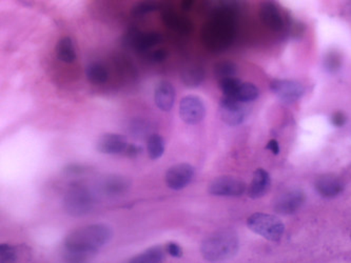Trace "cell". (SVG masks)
Masks as SVG:
<instances>
[{"label":"cell","instance_id":"cell-1","mask_svg":"<svg viewBox=\"0 0 351 263\" xmlns=\"http://www.w3.org/2000/svg\"><path fill=\"white\" fill-rule=\"evenodd\" d=\"M240 249V239L232 229H221L211 234L201 245L202 256L209 262H221L234 257Z\"/></svg>","mask_w":351,"mask_h":263},{"label":"cell","instance_id":"cell-33","mask_svg":"<svg viewBox=\"0 0 351 263\" xmlns=\"http://www.w3.org/2000/svg\"><path fill=\"white\" fill-rule=\"evenodd\" d=\"M167 53L164 50H156L153 51L150 55H149V60L153 62H162L166 60Z\"/></svg>","mask_w":351,"mask_h":263},{"label":"cell","instance_id":"cell-3","mask_svg":"<svg viewBox=\"0 0 351 263\" xmlns=\"http://www.w3.org/2000/svg\"><path fill=\"white\" fill-rule=\"evenodd\" d=\"M94 205V196L87 186L72 184L64 197V209L74 217L86 215Z\"/></svg>","mask_w":351,"mask_h":263},{"label":"cell","instance_id":"cell-25","mask_svg":"<svg viewBox=\"0 0 351 263\" xmlns=\"http://www.w3.org/2000/svg\"><path fill=\"white\" fill-rule=\"evenodd\" d=\"M97 253L86 252V251L64 249V260L66 263H90Z\"/></svg>","mask_w":351,"mask_h":263},{"label":"cell","instance_id":"cell-27","mask_svg":"<svg viewBox=\"0 0 351 263\" xmlns=\"http://www.w3.org/2000/svg\"><path fill=\"white\" fill-rule=\"evenodd\" d=\"M17 259L19 252L16 247L8 243L0 245V263H16Z\"/></svg>","mask_w":351,"mask_h":263},{"label":"cell","instance_id":"cell-9","mask_svg":"<svg viewBox=\"0 0 351 263\" xmlns=\"http://www.w3.org/2000/svg\"><path fill=\"white\" fill-rule=\"evenodd\" d=\"M305 200V193L302 190L291 188L276 198L274 209L280 215H292L303 207Z\"/></svg>","mask_w":351,"mask_h":263},{"label":"cell","instance_id":"cell-21","mask_svg":"<svg viewBox=\"0 0 351 263\" xmlns=\"http://www.w3.org/2000/svg\"><path fill=\"white\" fill-rule=\"evenodd\" d=\"M182 82L184 86L193 89L201 86L205 79V71L201 66H189L182 72Z\"/></svg>","mask_w":351,"mask_h":263},{"label":"cell","instance_id":"cell-4","mask_svg":"<svg viewBox=\"0 0 351 263\" xmlns=\"http://www.w3.org/2000/svg\"><path fill=\"white\" fill-rule=\"evenodd\" d=\"M249 229L269 241H278L285 233V225L280 218L270 214H252L247 219Z\"/></svg>","mask_w":351,"mask_h":263},{"label":"cell","instance_id":"cell-24","mask_svg":"<svg viewBox=\"0 0 351 263\" xmlns=\"http://www.w3.org/2000/svg\"><path fill=\"white\" fill-rule=\"evenodd\" d=\"M148 155L152 160H158L165 153V140L160 135L152 134L147 142Z\"/></svg>","mask_w":351,"mask_h":263},{"label":"cell","instance_id":"cell-31","mask_svg":"<svg viewBox=\"0 0 351 263\" xmlns=\"http://www.w3.org/2000/svg\"><path fill=\"white\" fill-rule=\"evenodd\" d=\"M347 117L343 112L338 111L333 113L330 117V123L333 127H344L345 123H346Z\"/></svg>","mask_w":351,"mask_h":263},{"label":"cell","instance_id":"cell-13","mask_svg":"<svg viewBox=\"0 0 351 263\" xmlns=\"http://www.w3.org/2000/svg\"><path fill=\"white\" fill-rule=\"evenodd\" d=\"M97 186L104 195L117 197L128 192L131 181L121 175H107L98 181Z\"/></svg>","mask_w":351,"mask_h":263},{"label":"cell","instance_id":"cell-12","mask_svg":"<svg viewBox=\"0 0 351 263\" xmlns=\"http://www.w3.org/2000/svg\"><path fill=\"white\" fill-rule=\"evenodd\" d=\"M194 177V168L189 164H178L171 166L165 175L167 186L173 191H180L189 186Z\"/></svg>","mask_w":351,"mask_h":263},{"label":"cell","instance_id":"cell-36","mask_svg":"<svg viewBox=\"0 0 351 263\" xmlns=\"http://www.w3.org/2000/svg\"><path fill=\"white\" fill-rule=\"evenodd\" d=\"M192 3H193V1H190V0H188V1H182V5H184L185 9H189Z\"/></svg>","mask_w":351,"mask_h":263},{"label":"cell","instance_id":"cell-34","mask_svg":"<svg viewBox=\"0 0 351 263\" xmlns=\"http://www.w3.org/2000/svg\"><path fill=\"white\" fill-rule=\"evenodd\" d=\"M64 172L69 175H80L85 172V168L77 166V164H71V166H66V168H64Z\"/></svg>","mask_w":351,"mask_h":263},{"label":"cell","instance_id":"cell-2","mask_svg":"<svg viewBox=\"0 0 351 263\" xmlns=\"http://www.w3.org/2000/svg\"><path fill=\"white\" fill-rule=\"evenodd\" d=\"M112 229L103 223L86 225L74 229L64 239V249L97 253L98 250L109 242Z\"/></svg>","mask_w":351,"mask_h":263},{"label":"cell","instance_id":"cell-7","mask_svg":"<svg viewBox=\"0 0 351 263\" xmlns=\"http://www.w3.org/2000/svg\"><path fill=\"white\" fill-rule=\"evenodd\" d=\"M246 188L243 180L232 176H221L210 184L208 192L219 197H240L246 192Z\"/></svg>","mask_w":351,"mask_h":263},{"label":"cell","instance_id":"cell-14","mask_svg":"<svg viewBox=\"0 0 351 263\" xmlns=\"http://www.w3.org/2000/svg\"><path fill=\"white\" fill-rule=\"evenodd\" d=\"M128 145V140L123 135L105 134L98 138L96 150L106 155L125 154Z\"/></svg>","mask_w":351,"mask_h":263},{"label":"cell","instance_id":"cell-6","mask_svg":"<svg viewBox=\"0 0 351 263\" xmlns=\"http://www.w3.org/2000/svg\"><path fill=\"white\" fill-rule=\"evenodd\" d=\"M249 115V109L246 103L223 97L219 102V116L221 121L228 125L237 127L242 125Z\"/></svg>","mask_w":351,"mask_h":263},{"label":"cell","instance_id":"cell-22","mask_svg":"<svg viewBox=\"0 0 351 263\" xmlns=\"http://www.w3.org/2000/svg\"><path fill=\"white\" fill-rule=\"evenodd\" d=\"M87 79L93 84H103L109 78V73L103 64L92 62L86 68Z\"/></svg>","mask_w":351,"mask_h":263},{"label":"cell","instance_id":"cell-23","mask_svg":"<svg viewBox=\"0 0 351 263\" xmlns=\"http://www.w3.org/2000/svg\"><path fill=\"white\" fill-rule=\"evenodd\" d=\"M237 66L234 62H219L215 66V76L219 82L223 80L231 79V78H237Z\"/></svg>","mask_w":351,"mask_h":263},{"label":"cell","instance_id":"cell-28","mask_svg":"<svg viewBox=\"0 0 351 263\" xmlns=\"http://www.w3.org/2000/svg\"><path fill=\"white\" fill-rule=\"evenodd\" d=\"M131 133L135 138H143V137L151 136L150 134V125L147 121H142V119H137L134 121L130 127Z\"/></svg>","mask_w":351,"mask_h":263},{"label":"cell","instance_id":"cell-11","mask_svg":"<svg viewBox=\"0 0 351 263\" xmlns=\"http://www.w3.org/2000/svg\"><path fill=\"white\" fill-rule=\"evenodd\" d=\"M180 116L184 123L196 125L201 123L206 116V105L202 98L188 95L180 102Z\"/></svg>","mask_w":351,"mask_h":263},{"label":"cell","instance_id":"cell-10","mask_svg":"<svg viewBox=\"0 0 351 263\" xmlns=\"http://www.w3.org/2000/svg\"><path fill=\"white\" fill-rule=\"evenodd\" d=\"M272 93L286 103H292L303 97L305 86L297 80L276 79L270 84Z\"/></svg>","mask_w":351,"mask_h":263},{"label":"cell","instance_id":"cell-35","mask_svg":"<svg viewBox=\"0 0 351 263\" xmlns=\"http://www.w3.org/2000/svg\"><path fill=\"white\" fill-rule=\"evenodd\" d=\"M266 149L274 155H278L280 153V145H278V141L276 139H271L266 145Z\"/></svg>","mask_w":351,"mask_h":263},{"label":"cell","instance_id":"cell-20","mask_svg":"<svg viewBox=\"0 0 351 263\" xmlns=\"http://www.w3.org/2000/svg\"><path fill=\"white\" fill-rule=\"evenodd\" d=\"M56 56L60 62L71 64L75 62L76 52L73 41L70 37H62L56 46Z\"/></svg>","mask_w":351,"mask_h":263},{"label":"cell","instance_id":"cell-19","mask_svg":"<svg viewBox=\"0 0 351 263\" xmlns=\"http://www.w3.org/2000/svg\"><path fill=\"white\" fill-rule=\"evenodd\" d=\"M166 254L165 247L154 245V247H149L148 250L133 257L129 263H164Z\"/></svg>","mask_w":351,"mask_h":263},{"label":"cell","instance_id":"cell-16","mask_svg":"<svg viewBox=\"0 0 351 263\" xmlns=\"http://www.w3.org/2000/svg\"><path fill=\"white\" fill-rule=\"evenodd\" d=\"M271 186V178L269 173L264 168H258L254 172V178L249 184L247 194L252 199H258L266 195Z\"/></svg>","mask_w":351,"mask_h":263},{"label":"cell","instance_id":"cell-18","mask_svg":"<svg viewBox=\"0 0 351 263\" xmlns=\"http://www.w3.org/2000/svg\"><path fill=\"white\" fill-rule=\"evenodd\" d=\"M162 41V35L158 33H141V32H131L127 37L125 42L128 43L129 46L136 50L144 52V51L149 50L152 47L156 46Z\"/></svg>","mask_w":351,"mask_h":263},{"label":"cell","instance_id":"cell-8","mask_svg":"<svg viewBox=\"0 0 351 263\" xmlns=\"http://www.w3.org/2000/svg\"><path fill=\"white\" fill-rule=\"evenodd\" d=\"M261 19L263 23L274 32H283L290 27V19L276 3H264L261 7Z\"/></svg>","mask_w":351,"mask_h":263},{"label":"cell","instance_id":"cell-32","mask_svg":"<svg viewBox=\"0 0 351 263\" xmlns=\"http://www.w3.org/2000/svg\"><path fill=\"white\" fill-rule=\"evenodd\" d=\"M142 147L131 143V145H128L127 150H125V156L130 157V158H136L138 155L142 154Z\"/></svg>","mask_w":351,"mask_h":263},{"label":"cell","instance_id":"cell-30","mask_svg":"<svg viewBox=\"0 0 351 263\" xmlns=\"http://www.w3.org/2000/svg\"><path fill=\"white\" fill-rule=\"evenodd\" d=\"M165 249H166V253L170 256L174 257V258H180L182 256V249L178 242H171L167 243L165 245Z\"/></svg>","mask_w":351,"mask_h":263},{"label":"cell","instance_id":"cell-5","mask_svg":"<svg viewBox=\"0 0 351 263\" xmlns=\"http://www.w3.org/2000/svg\"><path fill=\"white\" fill-rule=\"evenodd\" d=\"M219 89L223 97L231 98L243 103L254 101L260 96L258 86L250 82H243L237 78L223 80L219 82Z\"/></svg>","mask_w":351,"mask_h":263},{"label":"cell","instance_id":"cell-26","mask_svg":"<svg viewBox=\"0 0 351 263\" xmlns=\"http://www.w3.org/2000/svg\"><path fill=\"white\" fill-rule=\"evenodd\" d=\"M342 66V56L338 51H330L324 58V68L327 72L337 73Z\"/></svg>","mask_w":351,"mask_h":263},{"label":"cell","instance_id":"cell-15","mask_svg":"<svg viewBox=\"0 0 351 263\" xmlns=\"http://www.w3.org/2000/svg\"><path fill=\"white\" fill-rule=\"evenodd\" d=\"M315 188L322 197L335 198L343 193L345 184L335 175H322L315 180Z\"/></svg>","mask_w":351,"mask_h":263},{"label":"cell","instance_id":"cell-17","mask_svg":"<svg viewBox=\"0 0 351 263\" xmlns=\"http://www.w3.org/2000/svg\"><path fill=\"white\" fill-rule=\"evenodd\" d=\"M176 89L169 82H160L154 93V100L158 109L162 112H170L176 102Z\"/></svg>","mask_w":351,"mask_h":263},{"label":"cell","instance_id":"cell-29","mask_svg":"<svg viewBox=\"0 0 351 263\" xmlns=\"http://www.w3.org/2000/svg\"><path fill=\"white\" fill-rule=\"evenodd\" d=\"M156 9H158V7L152 3H139L137 7H135L133 14L135 16H143V15H146L147 13L156 11Z\"/></svg>","mask_w":351,"mask_h":263}]
</instances>
